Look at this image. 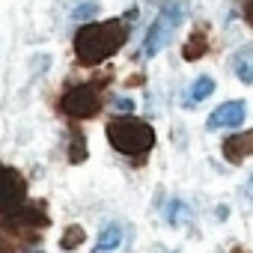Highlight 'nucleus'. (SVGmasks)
Returning <instances> with one entry per match:
<instances>
[{
    "label": "nucleus",
    "mask_w": 253,
    "mask_h": 253,
    "mask_svg": "<svg viewBox=\"0 0 253 253\" xmlns=\"http://www.w3.org/2000/svg\"><path fill=\"white\" fill-rule=\"evenodd\" d=\"M128 42V21H89L75 33V54L84 66H98Z\"/></svg>",
    "instance_id": "f257e3e1"
},
{
    "label": "nucleus",
    "mask_w": 253,
    "mask_h": 253,
    "mask_svg": "<svg viewBox=\"0 0 253 253\" xmlns=\"http://www.w3.org/2000/svg\"><path fill=\"white\" fill-rule=\"evenodd\" d=\"M107 140L122 155H146L155 146V128L134 116H116L107 122Z\"/></svg>",
    "instance_id": "f03ea898"
},
{
    "label": "nucleus",
    "mask_w": 253,
    "mask_h": 253,
    "mask_svg": "<svg viewBox=\"0 0 253 253\" xmlns=\"http://www.w3.org/2000/svg\"><path fill=\"white\" fill-rule=\"evenodd\" d=\"M185 12H188V3H185V0H173V3H167V6L161 9V15L152 21V27L146 30L140 54H143V57H155V54L170 42V36H173V30L182 24Z\"/></svg>",
    "instance_id": "7ed1b4c3"
},
{
    "label": "nucleus",
    "mask_w": 253,
    "mask_h": 253,
    "mask_svg": "<svg viewBox=\"0 0 253 253\" xmlns=\"http://www.w3.org/2000/svg\"><path fill=\"white\" fill-rule=\"evenodd\" d=\"M60 107L66 116H75V119H89L101 110V95L92 84H78V86H69L60 98Z\"/></svg>",
    "instance_id": "20e7f679"
},
{
    "label": "nucleus",
    "mask_w": 253,
    "mask_h": 253,
    "mask_svg": "<svg viewBox=\"0 0 253 253\" xmlns=\"http://www.w3.org/2000/svg\"><path fill=\"white\" fill-rule=\"evenodd\" d=\"M27 203V185L24 176L12 167H0V214H15Z\"/></svg>",
    "instance_id": "39448f33"
},
{
    "label": "nucleus",
    "mask_w": 253,
    "mask_h": 253,
    "mask_svg": "<svg viewBox=\"0 0 253 253\" xmlns=\"http://www.w3.org/2000/svg\"><path fill=\"white\" fill-rule=\"evenodd\" d=\"M244 116H247V104L244 101H226L209 116V128L211 131L214 128H238V125L244 122Z\"/></svg>",
    "instance_id": "423d86ee"
},
{
    "label": "nucleus",
    "mask_w": 253,
    "mask_h": 253,
    "mask_svg": "<svg viewBox=\"0 0 253 253\" xmlns=\"http://www.w3.org/2000/svg\"><path fill=\"white\" fill-rule=\"evenodd\" d=\"M45 223H48V211L39 203H33V206L24 203L15 214H9V226L12 229H42Z\"/></svg>",
    "instance_id": "0eeeda50"
},
{
    "label": "nucleus",
    "mask_w": 253,
    "mask_h": 253,
    "mask_svg": "<svg viewBox=\"0 0 253 253\" xmlns=\"http://www.w3.org/2000/svg\"><path fill=\"white\" fill-rule=\"evenodd\" d=\"M253 155V128L250 131H238V134H229L223 140V158L229 164H241L244 158Z\"/></svg>",
    "instance_id": "6e6552de"
},
{
    "label": "nucleus",
    "mask_w": 253,
    "mask_h": 253,
    "mask_svg": "<svg viewBox=\"0 0 253 253\" xmlns=\"http://www.w3.org/2000/svg\"><path fill=\"white\" fill-rule=\"evenodd\" d=\"M122 238H125L122 226H119V223H107V226L101 229V235L95 238V253H113V250H119Z\"/></svg>",
    "instance_id": "1a4fd4ad"
},
{
    "label": "nucleus",
    "mask_w": 253,
    "mask_h": 253,
    "mask_svg": "<svg viewBox=\"0 0 253 253\" xmlns=\"http://www.w3.org/2000/svg\"><path fill=\"white\" fill-rule=\"evenodd\" d=\"M232 66H235V75H238V81H244V84H253V45H244V48H238V51H235V60H232Z\"/></svg>",
    "instance_id": "9d476101"
},
{
    "label": "nucleus",
    "mask_w": 253,
    "mask_h": 253,
    "mask_svg": "<svg viewBox=\"0 0 253 253\" xmlns=\"http://www.w3.org/2000/svg\"><path fill=\"white\" fill-rule=\"evenodd\" d=\"M211 92H214V81H211V78H197V81L191 84V89L185 92V107H197V104L206 101Z\"/></svg>",
    "instance_id": "9b49d317"
},
{
    "label": "nucleus",
    "mask_w": 253,
    "mask_h": 253,
    "mask_svg": "<svg viewBox=\"0 0 253 253\" xmlns=\"http://www.w3.org/2000/svg\"><path fill=\"white\" fill-rule=\"evenodd\" d=\"M164 220H167L170 226H182L185 220H191V206L182 203V200H170V203L164 206Z\"/></svg>",
    "instance_id": "f8f14e48"
},
{
    "label": "nucleus",
    "mask_w": 253,
    "mask_h": 253,
    "mask_svg": "<svg viewBox=\"0 0 253 253\" xmlns=\"http://www.w3.org/2000/svg\"><path fill=\"white\" fill-rule=\"evenodd\" d=\"M209 51V33L206 30H194L191 39L185 42V60H200Z\"/></svg>",
    "instance_id": "ddd939ff"
},
{
    "label": "nucleus",
    "mask_w": 253,
    "mask_h": 253,
    "mask_svg": "<svg viewBox=\"0 0 253 253\" xmlns=\"http://www.w3.org/2000/svg\"><path fill=\"white\" fill-rule=\"evenodd\" d=\"M84 238H86V232H84V226H69L66 232H63V238H60V247L63 250H75V247H81L84 244Z\"/></svg>",
    "instance_id": "4468645a"
},
{
    "label": "nucleus",
    "mask_w": 253,
    "mask_h": 253,
    "mask_svg": "<svg viewBox=\"0 0 253 253\" xmlns=\"http://www.w3.org/2000/svg\"><path fill=\"white\" fill-rule=\"evenodd\" d=\"M95 15H98V3H95V0H84V3H78L72 9V21H89Z\"/></svg>",
    "instance_id": "2eb2a0df"
},
{
    "label": "nucleus",
    "mask_w": 253,
    "mask_h": 253,
    "mask_svg": "<svg viewBox=\"0 0 253 253\" xmlns=\"http://www.w3.org/2000/svg\"><path fill=\"white\" fill-rule=\"evenodd\" d=\"M69 158H72L75 164H81V161L86 158V149H84V137H81V134H75V143L69 146Z\"/></svg>",
    "instance_id": "dca6fc26"
},
{
    "label": "nucleus",
    "mask_w": 253,
    "mask_h": 253,
    "mask_svg": "<svg viewBox=\"0 0 253 253\" xmlns=\"http://www.w3.org/2000/svg\"><path fill=\"white\" fill-rule=\"evenodd\" d=\"M116 110L131 113V110H134V101H131V98H119V101H116Z\"/></svg>",
    "instance_id": "f3484780"
},
{
    "label": "nucleus",
    "mask_w": 253,
    "mask_h": 253,
    "mask_svg": "<svg viewBox=\"0 0 253 253\" xmlns=\"http://www.w3.org/2000/svg\"><path fill=\"white\" fill-rule=\"evenodd\" d=\"M0 253H12V241H9L3 232H0Z\"/></svg>",
    "instance_id": "a211bd4d"
},
{
    "label": "nucleus",
    "mask_w": 253,
    "mask_h": 253,
    "mask_svg": "<svg viewBox=\"0 0 253 253\" xmlns=\"http://www.w3.org/2000/svg\"><path fill=\"white\" fill-rule=\"evenodd\" d=\"M247 18L253 21V0H247Z\"/></svg>",
    "instance_id": "6ab92c4d"
},
{
    "label": "nucleus",
    "mask_w": 253,
    "mask_h": 253,
    "mask_svg": "<svg viewBox=\"0 0 253 253\" xmlns=\"http://www.w3.org/2000/svg\"><path fill=\"white\" fill-rule=\"evenodd\" d=\"M232 253H247V250L244 247H232Z\"/></svg>",
    "instance_id": "aec40b11"
},
{
    "label": "nucleus",
    "mask_w": 253,
    "mask_h": 253,
    "mask_svg": "<svg viewBox=\"0 0 253 253\" xmlns=\"http://www.w3.org/2000/svg\"><path fill=\"white\" fill-rule=\"evenodd\" d=\"M250 191H253V176H250Z\"/></svg>",
    "instance_id": "412c9836"
}]
</instances>
